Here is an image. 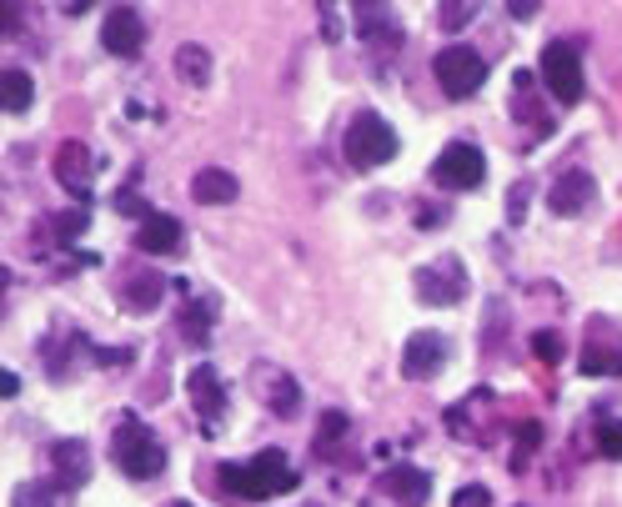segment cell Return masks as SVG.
<instances>
[{
    "label": "cell",
    "instance_id": "1",
    "mask_svg": "<svg viewBox=\"0 0 622 507\" xmlns=\"http://www.w3.org/2000/svg\"><path fill=\"white\" fill-rule=\"evenodd\" d=\"M216 487L236 503H267V497H282L296 487V467L286 462L282 448H267L247 462H222L216 467Z\"/></svg>",
    "mask_w": 622,
    "mask_h": 507
},
{
    "label": "cell",
    "instance_id": "2",
    "mask_svg": "<svg viewBox=\"0 0 622 507\" xmlns=\"http://www.w3.org/2000/svg\"><path fill=\"white\" fill-rule=\"evenodd\" d=\"M111 458H116V467L126 472V477L151 483V477H161V472H166V442L142 422V417L121 413L116 437H111Z\"/></svg>",
    "mask_w": 622,
    "mask_h": 507
},
{
    "label": "cell",
    "instance_id": "3",
    "mask_svg": "<svg viewBox=\"0 0 622 507\" xmlns=\"http://www.w3.org/2000/svg\"><path fill=\"white\" fill-rule=\"evenodd\" d=\"M397 131H392V121H382L376 111H357L352 126H347V136H341V151H347V161L357 166V171H376V166H387L392 156H397Z\"/></svg>",
    "mask_w": 622,
    "mask_h": 507
},
{
    "label": "cell",
    "instance_id": "4",
    "mask_svg": "<svg viewBox=\"0 0 622 507\" xmlns=\"http://www.w3.org/2000/svg\"><path fill=\"white\" fill-rule=\"evenodd\" d=\"M538 71H542L547 95H557L563 106H577V101H583V56H577L573 41H547Z\"/></svg>",
    "mask_w": 622,
    "mask_h": 507
},
{
    "label": "cell",
    "instance_id": "5",
    "mask_svg": "<svg viewBox=\"0 0 622 507\" xmlns=\"http://www.w3.org/2000/svg\"><path fill=\"white\" fill-rule=\"evenodd\" d=\"M432 181L446 191H477L487 181V156L472 142H452L442 146V156L432 161Z\"/></svg>",
    "mask_w": 622,
    "mask_h": 507
},
{
    "label": "cell",
    "instance_id": "6",
    "mask_svg": "<svg viewBox=\"0 0 622 507\" xmlns=\"http://www.w3.org/2000/svg\"><path fill=\"white\" fill-rule=\"evenodd\" d=\"M437 81H442V91L452 95V101H467V95H477L482 81H487V60L472 46H446V50H437Z\"/></svg>",
    "mask_w": 622,
    "mask_h": 507
},
{
    "label": "cell",
    "instance_id": "7",
    "mask_svg": "<svg viewBox=\"0 0 622 507\" xmlns=\"http://www.w3.org/2000/svg\"><path fill=\"white\" fill-rule=\"evenodd\" d=\"M411 286L432 307H457L462 296H467V267H462V257H437L432 267H417Z\"/></svg>",
    "mask_w": 622,
    "mask_h": 507
},
{
    "label": "cell",
    "instance_id": "8",
    "mask_svg": "<svg viewBox=\"0 0 622 507\" xmlns=\"http://www.w3.org/2000/svg\"><path fill=\"white\" fill-rule=\"evenodd\" d=\"M101 46L121 60H136L146 46V15L136 5H111L106 21H101Z\"/></svg>",
    "mask_w": 622,
    "mask_h": 507
},
{
    "label": "cell",
    "instance_id": "9",
    "mask_svg": "<svg viewBox=\"0 0 622 507\" xmlns=\"http://www.w3.org/2000/svg\"><path fill=\"white\" fill-rule=\"evenodd\" d=\"M446 362H452V342H446L442 331H411L407 352H402V378L427 382V378H437Z\"/></svg>",
    "mask_w": 622,
    "mask_h": 507
},
{
    "label": "cell",
    "instance_id": "10",
    "mask_svg": "<svg viewBox=\"0 0 622 507\" xmlns=\"http://www.w3.org/2000/svg\"><path fill=\"white\" fill-rule=\"evenodd\" d=\"M186 392H191V407H196V417L206 422V432H216V427H222V413H226V382H222V372H216L212 362L191 367Z\"/></svg>",
    "mask_w": 622,
    "mask_h": 507
},
{
    "label": "cell",
    "instance_id": "11",
    "mask_svg": "<svg viewBox=\"0 0 622 507\" xmlns=\"http://www.w3.org/2000/svg\"><path fill=\"white\" fill-rule=\"evenodd\" d=\"M592 196H598V181L587 177V171H563L547 191V212L552 216H583L587 206H592Z\"/></svg>",
    "mask_w": 622,
    "mask_h": 507
},
{
    "label": "cell",
    "instance_id": "12",
    "mask_svg": "<svg viewBox=\"0 0 622 507\" xmlns=\"http://www.w3.org/2000/svg\"><path fill=\"white\" fill-rule=\"evenodd\" d=\"M352 15H357V31H362V41L372 50L392 56V50L402 46V25L392 21L387 5H372V0H362V5H352Z\"/></svg>",
    "mask_w": 622,
    "mask_h": 507
},
{
    "label": "cell",
    "instance_id": "13",
    "mask_svg": "<svg viewBox=\"0 0 622 507\" xmlns=\"http://www.w3.org/2000/svg\"><path fill=\"white\" fill-rule=\"evenodd\" d=\"M56 181L71 191L81 206L91 201V151H86L81 142H66V146L56 151Z\"/></svg>",
    "mask_w": 622,
    "mask_h": 507
},
{
    "label": "cell",
    "instance_id": "14",
    "mask_svg": "<svg viewBox=\"0 0 622 507\" xmlns=\"http://www.w3.org/2000/svg\"><path fill=\"white\" fill-rule=\"evenodd\" d=\"M382 493H392L402 507H427L432 497V477L422 467H411V462H397V467L382 477Z\"/></svg>",
    "mask_w": 622,
    "mask_h": 507
},
{
    "label": "cell",
    "instance_id": "15",
    "mask_svg": "<svg viewBox=\"0 0 622 507\" xmlns=\"http://www.w3.org/2000/svg\"><path fill=\"white\" fill-rule=\"evenodd\" d=\"M86 442L81 437H66V442H56L50 448V462H56V487L60 493H71V487H81L86 477H91V462H86Z\"/></svg>",
    "mask_w": 622,
    "mask_h": 507
},
{
    "label": "cell",
    "instance_id": "16",
    "mask_svg": "<svg viewBox=\"0 0 622 507\" xmlns=\"http://www.w3.org/2000/svg\"><path fill=\"white\" fill-rule=\"evenodd\" d=\"M191 196H196L201 206H231V201L241 196V181H236L226 166H206V171H196V181H191Z\"/></svg>",
    "mask_w": 622,
    "mask_h": 507
},
{
    "label": "cell",
    "instance_id": "17",
    "mask_svg": "<svg viewBox=\"0 0 622 507\" xmlns=\"http://www.w3.org/2000/svg\"><path fill=\"white\" fill-rule=\"evenodd\" d=\"M177 247H181V222L177 216L156 212L151 222L136 226V251H146V257H166V251H177Z\"/></svg>",
    "mask_w": 622,
    "mask_h": 507
},
{
    "label": "cell",
    "instance_id": "18",
    "mask_svg": "<svg viewBox=\"0 0 622 507\" xmlns=\"http://www.w3.org/2000/svg\"><path fill=\"white\" fill-rule=\"evenodd\" d=\"M512 116L517 121H532V126L547 131V116H542V101H538V76L532 71H517L512 76Z\"/></svg>",
    "mask_w": 622,
    "mask_h": 507
},
{
    "label": "cell",
    "instance_id": "19",
    "mask_svg": "<svg viewBox=\"0 0 622 507\" xmlns=\"http://www.w3.org/2000/svg\"><path fill=\"white\" fill-rule=\"evenodd\" d=\"M261 397H267V407L271 413H282V417H292L296 407H302V387H296L286 372H261Z\"/></svg>",
    "mask_w": 622,
    "mask_h": 507
},
{
    "label": "cell",
    "instance_id": "20",
    "mask_svg": "<svg viewBox=\"0 0 622 507\" xmlns=\"http://www.w3.org/2000/svg\"><path fill=\"white\" fill-rule=\"evenodd\" d=\"M212 317H216V296H191L186 317H181V331H186V342H196V347L212 342Z\"/></svg>",
    "mask_w": 622,
    "mask_h": 507
},
{
    "label": "cell",
    "instance_id": "21",
    "mask_svg": "<svg viewBox=\"0 0 622 507\" xmlns=\"http://www.w3.org/2000/svg\"><path fill=\"white\" fill-rule=\"evenodd\" d=\"M583 378H622V347H602L598 337H587Z\"/></svg>",
    "mask_w": 622,
    "mask_h": 507
},
{
    "label": "cell",
    "instance_id": "22",
    "mask_svg": "<svg viewBox=\"0 0 622 507\" xmlns=\"http://www.w3.org/2000/svg\"><path fill=\"white\" fill-rule=\"evenodd\" d=\"M0 95H5V111L11 116H21V111H31V101H36V81H31V71H5L0 76Z\"/></svg>",
    "mask_w": 622,
    "mask_h": 507
},
{
    "label": "cell",
    "instance_id": "23",
    "mask_svg": "<svg viewBox=\"0 0 622 507\" xmlns=\"http://www.w3.org/2000/svg\"><path fill=\"white\" fill-rule=\"evenodd\" d=\"M177 76L186 86H206V81H212V56H206V46H191V41H186V46L177 50Z\"/></svg>",
    "mask_w": 622,
    "mask_h": 507
},
{
    "label": "cell",
    "instance_id": "24",
    "mask_svg": "<svg viewBox=\"0 0 622 507\" xmlns=\"http://www.w3.org/2000/svg\"><path fill=\"white\" fill-rule=\"evenodd\" d=\"M161 292H166V282H161V277H136V282H131L126 286V307L131 312H151L156 307V302H161Z\"/></svg>",
    "mask_w": 622,
    "mask_h": 507
},
{
    "label": "cell",
    "instance_id": "25",
    "mask_svg": "<svg viewBox=\"0 0 622 507\" xmlns=\"http://www.w3.org/2000/svg\"><path fill=\"white\" fill-rule=\"evenodd\" d=\"M532 357H538L542 367H557L567 357V342H563V331H552V327H542V331H532Z\"/></svg>",
    "mask_w": 622,
    "mask_h": 507
},
{
    "label": "cell",
    "instance_id": "26",
    "mask_svg": "<svg viewBox=\"0 0 622 507\" xmlns=\"http://www.w3.org/2000/svg\"><path fill=\"white\" fill-rule=\"evenodd\" d=\"M592 432H598V458L618 462V458H622V422H618V417L602 413L598 422H592Z\"/></svg>",
    "mask_w": 622,
    "mask_h": 507
},
{
    "label": "cell",
    "instance_id": "27",
    "mask_svg": "<svg viewBox=\"0 0 622 507\" xmlns=\"http://www.w3.org/2000/svg\"><path fill=\"white\" fill-rule=\"evenodd\" d=\"M538 442H542V427H538V422H522V427H517V448H512V458H507V467H512V472L528 467V458H532V448H538Z\"/></svg>",
    "mask_w": 622,
    "mask_h": 507
},
{
    "label": "cell",
    "instance_id": "28",
    "mask_svg": "<svg viewBox=\"0 0 622 507\" xmlns=\"http://www.w3.org/2000/svg\"><path fill=\"white\" fill-rule=\"evenodd\" d=\"M15 507H60V487L56 483H25L15 493Z\"/></svg>",
    "mask_w": 622,
    "mask_h": 507
},
{
    "label": "cell",
    "instance_id": "29",
    "mask_svg": "<svg viewBox=\"0 0 622 507\" xmlns=\"http://www.w3.org/2000/svg\"><path fill=\"white\" fill-rule=\"evenodd\" d=\"M81 232H86V206H76V212H60V216H56V241H76Z\"/></svg>",
    "mask_w": 622,
    "mask_h": 507
},
{
    "label": "cell",
    "instance_id": "30",
    "mask_svg": "<svg viewBox=\"0 0 622 507\" xmlns=\"http://www.w3.org/2000/svg\"><path fill=\"white\" fill-rule=\"evenodd\" d=\"M472 15H477V5H462V0H442V25H446V31H462Z\"/></svg>",
    "mask_w": 622,
    "mask_h": 507
},
{
    "label": "cell",
    "instance_id": "31",
    "mask_svg": "<svg viewBox=\"0 0 622 507\" xmlns=\"http://www.w3.org/2000/svg\"><path fill=\"white\" fill-rule=\"evenodd\" d=\"M452 507H493V493H487L482 483H467V487H457Z\"/></svg>",
    "mask_w": 622,
    "mask_h": 507
},
{
    "label": "cell",
    "instance_id": "32",
    "mask_svg": "<svg viewBox=\"0 0 622 507\" xmlns=\"http://www.w3.org/2000/svg\"><path fill=\"white\" fill-rule=\"evenodd\" d=\"M347 413H321V448H327V442H337L341 432H347Z\"/></svg>",
    "mask_w": 622,
    "mask_h": 507
},
{
    "label": "cell",
    "instance_id": "33",
    "mask_svg": "<svg viewBox=\"0 0 622 507\" xmlns=\"http://www.w3.org/2000/svg\"><path fill=\"white\" fill-rule=\"evenodd\" d=\"M116 206H121V212H131V216H142V222H151V216H156L151 206L136 196V191H116Z\"/></svg>",
    "mask_w": 622,
    "mask_h": 507
},
{
    "label": "cell",
    "instance_id": "34",
    "mask_svg": "<svg viewBox=\"0 0 622 507\" xmlns=\"http://www.w3.org/2000/svg\"><path fill=\"white\" fill-rule=\"evenodd\" d=\"M317 15H321V36H327V41H337V36H341V21H337V5H327V0H321V5H317Z\"/></svg>",
    "mask_w": 622,
    "mask_h": 507
},
{
    "label": "cell",
    "instance_id": "35",
    "mask_svg": "<svg viewBox=\"0 0 622 507\" xmlns=\"http://www.w3.org/2000/svg\"><path fill=\"white\" fill-rule=\"evenodd\" d=\"M417 226H422V232H432V226H446V212H442V206H422V212H417Z\"/></svg>",
    "mask_w": 622,
    "mask_h": 507
},
{
    "label": "cell",
    "instance_id": "36",
    "mask_svg": "<svg viewBox=\"0 0 622 507\" xmlns=\"http://www.w3.org/2000/svg\"><path fill=\"white\" fill-rule=\"evenodd\" d=\"M507 15H512V21H532V15H538V0H507Z\"/></svg>",
    "mask_w": 622,
    "mask_h": 507
},
{
    "label": "cell",
    "instance_id": "37",
    "mask_svg": "<svg viewBox=\"0 0 622 507\" xmlns=\"http://www.w3.org/2000/svg\"><path fill=\"white\" fill-rule=\"evenodd\" d=\"M507 212H512V222H522V212H528V181H522V187L507 196Z\"/></svg>",
    "mask_w": 622,
    "mask_h": 507
},
{
    "label": "cell",
    "instance_id": "38",
    "mask_svg": "<svg viewBox=\"0 0 622 507\" xmlns=\"http://www.w3.org/2000/svg\"><path fill=\"white\" fill-rule=\"evenodd\" d=\"M0 392H5V397H15V392H21V378H15V372H5V378H0Z\"/></svg>",
    "mask_w": 622,
    "mask_h": 507
},
{
    "label": "cell",
    "instance_id": "39",
    "mask_svg": "<svg viewBox=\"0 0 622 507\" xmlns=\"http://www.w3.org/2000/svg\"><path fill=\"white\" fill-rule=\"evenodd\" d=\"M181 507H191V503H181Z\"/></svg>",
    "mask_w": 622,
    "mask_h": 507
}]
</instances>
